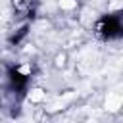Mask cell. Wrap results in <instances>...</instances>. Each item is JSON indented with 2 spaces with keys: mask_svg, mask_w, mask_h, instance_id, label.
<instances>
[{
  "mask_svg": "<svg viewBox=\"0 0 123 123\" xmlns=\"http://www.w3.org/2000/svg\"><path fill=\"white\" fill-rule=\"evenodd\" d=\"M104 106H106L108 111H119V110L123 108V96H121L119 92H110V94L106 96Z\"/></svg>",
  "mask_w": 123,
  "mask_h": 123,
  "instance_id": "cell-1",
  "label": "cell"
},
{
  "mask_svg": "<svg viewBox=\"0 0 123 123\" xmlns=\"http://www.w3.org/2000/svg\"><path fill=\"white\" fill-rule=\"evenodd\" d=\"M27 98H29V102H33V104H40V102H44V100H46V90H44V88H40V86H35V88H31V90H29Z\"/></svg>",
  "mask_w": 123,
  "mask_h": 123,
  "instance_id": "cell-2",
  "label": "cell"
},
{
  "mask_svg": "<svg viewBox=\"0 0 123 123\" xmlns=\"http://www.w3.org/2000/svg\"><path fill=\"white\" fill-rule=\"evenodd\" d=\"M62 10H75L77 8V0H58Z\"/></svg>",
  "mask_w": 123,
  "mask_h": 123,
  "instance_id": "cell-3",
  "label": "cell"
},
{
  "mask_svg": "<svg viewBox=\"0 0 123 123\" xmlns=\"http://www.w3.org/2000/svg\"><path fill=\"white\" fill-rule=\"evenodd\" d=\"M117 8H123V0H115V2L110 4V12H113V10H117Z\"/></svg>",
  "mask_w": 123,
  "mask_h": 123,
  "instance_id": "cell-4",
  "label": "cell"
},
{
  "mask_svg": "<svg viewBox=\"0 0 123 123\" xmlns=\"http://www.w3.org/2000/svg\"><path fill=\"white\" fill-rule=\"evenodd\" d=\"M63 63H65V54H60V56L56 58V65H58V67H62Z\"/></svg>",
  "mask_w": 123,
  "mask_h": 123,
  "instance_id": "cell-5",
  "label": "cell"
}]
</instances>
